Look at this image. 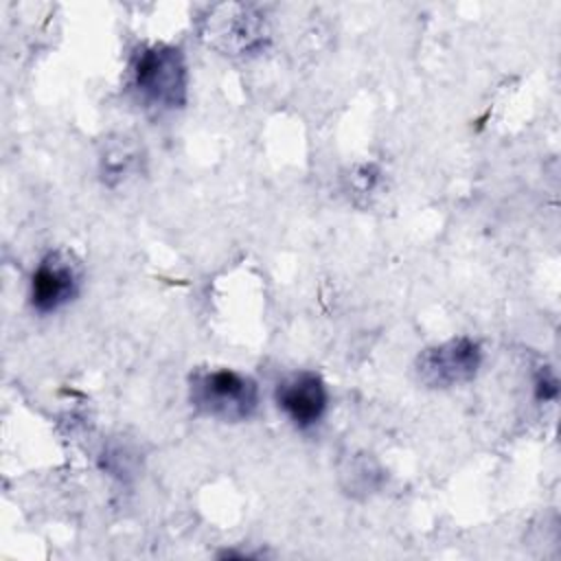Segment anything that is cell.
<instances>
[{"mask_svg": "<svg viewBox=\"0 0 561 561\" xmlns=\"http://www.w3.org/2000/svg\"><path fill=\"white\" fill-rule=\"evenodd\" d=\"M129 85L149 110H180L188 94V70L182 50L171 44L140 46L129 61Z\"/></svg>", "mask_w": 561, "mask_h": 561, "instance_id": "obj_1", "label": "cell"}, {"mask_svg": "<svg viewBox=\"0 0 561 561\" xmlns=\"http://www.w3.org/2000/svg\"><path fill=\"white\" fill-rule=\"evenodd\" d=\"M188 401L208 419L241 423L259 410V386L232 368H197L188 377Z\"/></svg>", "mask_w": 561, "mask_h": 561, "instance_id": "obj_2", "label": "cell"}, {"mask_svg": "<svg viewBox=\"0 0 561 561\" xmlns=\"http://www.w3.org/2000/svg\"><path fill=\"white\" fill-rule=\"evenodd\" d=\"M206 42L224 55H252L270 39L263 15L250 4H217L204 18Z\"/></svg>", "mask_w": 561, "mask_h": 561, "instance_id": "obj_3", "label": "cell"}, {"mask_svg": "<svg viewBox=\"0 0 561 561\" xmlns=\"http://www.w3.org/2000/svg\"><path fill=\"white\" fill-rule=\"evenodd\" d=\"M480 364V344L467 335H460L421 351L414 362V373L423 386L445 390L471 381L478 375Z\"/></svg>", "mask_w": 561, "mask_h": 561, "instance_id": "obj_4", "label": "cell"}, {"mask_svg": "<svg viewBox=\"0 0 561 561\" xmlns=\"http://www.w3.org/2000/svg\"><path fill=\"white\" fill-rule=\"evenodd\" d=\"M81 265L68 250L46 252L31 276L28 298L37 313H55L70 305L81 289Z\"/></svg>", "mask_w": 561, "mask_h": 561, "instance_id": "obj_5", "label": "cell"}, {"mask_svg": "<svg viewBox=\"0 0 561 561\" xmlns=\"http://www.w3.org/2000/svg\"><path fill=\"white\" fill-rule=\"evenodd\" d=\"M274 401L296 427L309 430L324 419L329 390L318 373L296 370L276 383Z\"/></svg>", "mask_w": 561, "mask_h": 561, "instance_id": "obj_6", "label": "cell"}, {"mask_svg": "<svg viewBox=\"0 0 561 561\" xmlns=\"http://www.w3.org/2000/svg\"><path fill=\"white\" fill-rule=\"evenodd\" d=\"M136 151L127 145V142H114L105 149L103 158H101V173H103V180L107 184H114L118 180H123L129 169L134 167L136 162Z\"/></svg>", "mask_w": 561, "mask_h": 561, "instance_id": "obj_7", "label": "cell"}, {"mask_svg": "<svg viewBox=\"0 0 561 561\" xmlns=\"http://www.w3.org/2000/svg\"><path fill=\"white\" fill-rule=\"evenodd\" d=\"M535 394L539 401H548V399L557 397V379L546 366L539 368V373L535 377Z\"/></svg>", "mask_w": 561, "mask_h": 561, "instance_id": "obj_8", "label": "cell"}]
</instances>
